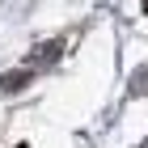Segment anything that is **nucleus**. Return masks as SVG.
Masks as SVG:
<instances>
[{
	"label": "nucleus",
	"instance_id": "f257e3e1",
	"mask_svg": "<svg viewBox=\"0 0 148 148\" xmlns=\"http://www.w3.org/2000/svg\"><path fill=\"white\" fill-rule=\"evenodd\" d=\"M30 76H34V72H30V64H25V68H17V72H4V76H0V93H21L25 85H30Z\"/></svg>",
	"mask_w": 148,
	"mask_h": 148
},
{
	"label": "nucleus",
	"instance_id": "f03ea898",
	"mask_svg": "<svg viewBox=\"0 0 148 148\" xmlns=\"http://www.w3.org/2000/svg\"><path fill=\"white\" fill-rule=\"evenodd\" d=\"M59 51H64V42H42V47H38V55H34V64H55Z\"/></svg>",
	"mask_w": 148,
	"mask_h": 148
},
{
	"label": "nucleus",
	"instance_id": "7ed1b4c3",
	"mask_svg": "<svg viewBox=\"0 0 148 148\" xmlns=\"http://www.w3.org/2000/svg\"><path fill=\"white\" fill-rule=\"evenodd\" d=\"M131 93H148V64L136 72V85H131Z\"/></svg>",
	"mask_w": 148,
	"mask_h": 148
},
{
	"label": "nucleus",
	"instance_id": "20e7f679",
	"mask_svg": "<svg viewBox=\"0 0 148 148\" xmlns=\"http://www.w3.org/2000/svg\"><path fill=\"white\" fill-rule=\"evenodd\" d=\"M17 148H30V144H17Z\"/></svg>",
	"mask_w": 148,
	"mask_h": 148
},
{
	"label": "nucleus",
	"instance_id": "39448f33",
	"mask_svg": "<svg viewBox=\"0 0 148 148\" xmlns=\"http://www.w3.org/2000/svg\"><path fill=\"white\" fill-rule=\"evenodd\" d=\"M144 13H148V0H144Z\"/></svg>",
	"mask_w": 148,
	"mask_h": 148
}]
</instances>
